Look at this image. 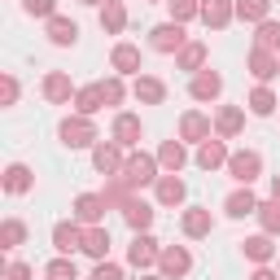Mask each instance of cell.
<instances>
[{
	"mask_svg": "<svg viewBox=\"0 0 280 280\" xmlns=\"http://www.w3.org/2000/svg\"><path fill=\"white\" fill-rule=\"evenodd\" d=\"M53 35H57V40H75V26H66V22H57V26H53Z\"/></svg>",
	"mask_w": 280,
	"mask_h": 280,
	"instance_id": "cell-1",
	"label": "cell"
}]
</instances>
